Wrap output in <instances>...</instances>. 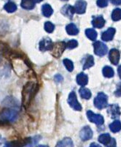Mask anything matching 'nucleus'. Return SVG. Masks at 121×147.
I'll return each mask as SVG.
<instances>
[{
    "mask_svg": "<svg viewBox=\"0 0 121 147\" xmlns=\"http://www.w3.org/2000/svg\"><path fill=\"white\" fill-rule=\"evenodd\" d=\"M37 90V86L33 82L26 83V85L23 86L22 91V103L25 108H28L30 105L33 96L35 94Z\"/></svg>",
    "mask_w": 121,
    "mask_h": 147,
    "instance_id": "obj_1",
    "label": "nucleus"
},
{
    "mask_svg": "<svg viewBox=\"0 0 121 147\" xmlns=\"http://www.w3.org/2000/svg\"><path fill=\"white\" fill-rule=\"evenodd\" d=\"M18 118V112L15 111L7 109L0 113V121H2V122H13L16 121Z\"/></svg>",
    "mask_w": 121,
    "mask_h": 147,
    "instance_id": "obj_2",
    "label": "nucleus"
},
{
    "mask_svg": "<svg viewBox=\"0 0 121 147\" xmlns=\"http://www.w3.org/2000/svg\"><path fill=\"white\" fill-rule=\"evenodd\" d=\"M94 105L98 109H103L108 105V97L103 92H99L94 99Z\"/></svg>",
    "mask_w": 121,
    "mask_h": 147,
    "instance_id": "obj_3",
    "label": "nucleus"
},
{
    "mask_svg": "<svg viewBox=\"0 0 121 147\" xmlns=\"http://www.w3.org/2000/svg\"><path fill=\"white\" fill-rule=\"evenodd\" d=\"M66 48V43L65 42H57L53 46L52 54L55 58H58L62 56V53Z\"/></svg>",
    "mask_w": 121,
    "mask_h": 147,
    "instance_id": "obj_4",
    "label": "nucleus"
},
{
    "mask_svg": "<svg viewBox=\"0 0 121 147\" xmlns=\"http://www.w3.org/2000/svg\"><path fill=\"white\" fill-rule=\"evenodd\" d=\"M94 47L95 53L99 57H103V56L106 55L108 51L107 45L101 41H96V42H94Z\"/></svg>",
    "mask_w": 121,
    "mask_h": 147,
    "instance_id": "obj_5",
    "label": "nucleus"
},
{
    "mask_svg": "<svg viewBox=\"0 0 121 147\" xmlns=\"http://www.w3.org/2000/svg\"><path fill=\"white\" fill-rule=\"evenodd\" d=\"M68 103L70 105L71 108H72L74 110L78 111H80L82 110V106L80 104V102L78 101L77 99V96L75 92H72L69 95L68 97Z\"/></svg>",
    "mask_w": 121,
    "mask_h": 147,
    "instance_id": "obj_6",
    "label": "nucleus"
},
{
    "mask_svg": "<svg viewBox=\"0 0 121 147\" xmlns=\"http://www.w3.org/2000/svg\"><path fill=\"white\" fill-rule=\"evenodd\" d=\"M87 116L89 121L93 123H95L97 125H102L104 124V118L102 115L95 114L91 111H88Z\"/></svg>",
    "mask_w": 121,
    "mask_h": 147,
    "instance_id": "obj_7",
    "label": "nucleus"
},
{
    "mask_svg": "<svg viewBox=\"0 0 121 147\" xmlns=\"http://www.w3.org/2000/svg\"><path fill=\"white\" fill-rule=\"evenodd\" d=\"M80 138L82 139V141H88V140L92 138L93 137L92 129H90V127L88 126L84 127L81 129L80 133Z\"/></svg>",
    "mask_w": 121,
    "mask_h": 147,
    "instance_id": "obj_8",
    "label": "nucleus"
},
{
    "mask_svg": "<svg viewBox=\"0 0 121 147\" xmlns=\"http://www.w3.org/2000/svg\"><path fill=\"white\" fill-rule=\"evenodd\" d=\"M53 43L50 38H45L39 42V49L41 51H50L53 49Z\"/></svg>",
    "mask_w": 121,
    "mask_h": 147,
    "instance_id": "obj_9",
    "label": "nucleus"
},
{
    "mask_svg": "<svg viewBox=\"0 0 121 147\" xmlns=\"http://www.w3.org/2000/svg\"><path fill=\"white\" fill-rule=\"evenodd\" d=\"M120 57V54L118 49H113L110 51V53H109V58L113 65H117L119 63Z\"/></svg>",
    "mask_w": 121,
    "mask_h": 147,
    "instance_id": "obj_10",
    "label": "nucleus"
},
{
    "mask_svg": "<svg viewBox=\"0 0 121 147\" xmlns=\"http://www.w3.org/2000/svg\"><path fill=\"white\" fill-rule=\"evenodd\" d=\"M107 113H109L111 118L115 119L118 118L120 116V108L118 105H111L107 108Z\"/></svg>",
    "mask_w": 121,
    "mask_h": 147,
    "instance_id": "obj_11",
    "label": "nucleus"
},
{
    "mask_svg": "<svg viewBox=\"0 0 121 147\" xmlns=\"http://www.w3.org/2000/svg\"><path fill=\"white\" fill-rule=\"evenodd\" d=\"M61 12H62V13L64 16L71 19V18H72L73 16H74V13H75V10H74V7L71 6L70 5H66L62 7Z\"/></svg>",
    "mask_w": 121,
    "mask_h": 147,
    "instance_id": "obj_12",
    "label": "nucleus"
},
{
    "mask_svg": "<svg viewBox=\"0 0 121 147\" xmlns=\"http://www.w3.org/2000/svg\"><path fill=\"white\" fill-rule=\"evenodd\" d=\"M86 6H87V3H86V2H85L84 0H78V1H77L74 7L75 13H78V14L85 13L86 10Z\"/></svg>",
    "mask_w": 121,
    "mask_h": 147,
    "instance_id": "obj_13",
    "label": "nucleus"
},
{
    "mask_svg": "<svg viewBox=\"0 0 121 147\" xmlns=\"http://www.w3.org/2000/svg\"><path fill=\"white\" fill-rule=\"evenodd\" d=\"M115 34V29L114 28H109L107 31L102 33V40L104 41H110L113 39Z\"/></svg>",
    "mask_w": 121,
    "mask_h": 147,
    "instance_id": "obj_14",
    "label": "nucleus"
},
{
    "mask_svg": "<svg viewBox=\"0 0 121 147\" xmlns=\"http://www.w3.org/2000/svg\"><path fill=\"white\" fill-rule=\"evenodd\" d=\"M105 24V20L104 19L102 16L94 17L92 20V25L96 28H102Z\"/></svg>",
    "mask_w": 121,
    "mask_h": 147,
    "instance_id": "obj_15",
    "label": "nucleus"
},
{
    "mask_svg": "<svg viewBox=\"0 0 121 147\" xmlns=\"http://www.w3.org/2000/svg\"><path fill=\"white\" fill-rule=\"evenodd\" d=\"M88 78L87 75L85 74L84 73H80L77 76V83L80 86H86L88 84Z\"/></svg>",
    "mask_w": 121,
    "mask_h": 147,
    "instance_id": "obj_16",
    "label": "nucleus"
},
{
    "mask_svg": "<svg viewBox=\"0 0 121 147\" xmlns=\"http://www.w3.org/2000/svg\"><path fill=\"white\" fill-rule=\"evenodd\" d=\"M21 6L25 10H32L35 6L34 0H22Z\"/></svg>",
    "mask_w": 121,
    "mask_h": 147,
    "instance_id": "obj_17",
    "label": "nucleus"
},
{
    "mask_svg": "<svg viewBox=\"0 0 121 147\" xmlns=\"http://www.w3.org/2000/svg\"><path fill=\"white\" fill-rule=\"evenodd\" d=\"M55 147H74V144L70 138H65L62 141H59Z\"/></svg>",
    "mask_w": 121,
    "mask_h": 147,
    "instance_id": "obj_18",
    "label": "nucleus"
},
{
    "mask_svg": "<svg viewBox=\"0 0 121 147\" xmlns=\"http://www.w3.org/2000/svg\"><path fill=\"white\" fill-rule=\"evenodd\" d=\"M66 31L68 34H70V35H76L79 33V29L74 24H68L66 27Z\"/></svg>",
    "mask_w": 121,
    "mask_h": 147,
    "instance_id": "obj_19",
    "label": "nucleus"
},
{
    "mask_svg": "<svg viewBox=\"0 0 121 147\" xmlns=\"http://www.w3.org/2000/svg\"><path fill=\"white\" fill-rule=\"evenodd\" d=\"M42 12L44 16L50 17L53 14V8H52L50 5L45 4V5H42Z\"/></svg>",
    "mask_w": 121,
    "mask_h": 147,
    "instance_id": "obj_20",
    "label": "nucleus"
},
{
    "mask_svg": "<svg viewBox=\"0 0 121 147\" xmlns=\"http://www.w3.org/2000/svg\"><path fill=\"white\" fill-rule=\"evenodd\" d=\"M26 146V142L24 141H13L7 142L4 147H23Z\"/></svg>",
    "mask_w": 121,
    "mask_h": 147,
    "instance_id": "obj_21",
    "label": "nucleus"
},
{
    "mask_svg": "<svg viewBox=\"0 0 121 147\" xmlns=\"http://www.w3.org/2000/svg\"><path fill=\"white\" fill-rule=\"evenodd\" d=\"M111 137L110 135L108 133H104V134H102L99 137V141L103 145H108L110 142L111 141Z\"/></svg>",
    "mask_w": 121,
    "mask_h": 147,
    "instance_id": "obj_22",
    "label": "nucleus"
},
{
    "mask_svg": "<svg viewBox=\"0 0 121 147\" xmlns=\"http://www.w3.org/2000/svg\"><path fill=\"white\" fill-rule=\"evenodd\" d=\"M110 129L112 133H118L121 129V122L119 120L113 121L110 125Z\"/></svg>",
    "mask_w": 121,
    "mask_h": 147,
    "instance_id": "obj_23",
    "label": "nucleus"
},
{
    "mask_svg": "<svg viewBox=\"0 0 121 147\" xmlns=\"http://www.w3.org/2000/svg\"><path fill=\"white\" fill-rule=\"evenodd\" d=\"M80 94L81 97L86 100H88L91 97V92L88 89L85 87H82L80 89Z\"/></svg>",
    "mask_w": 121,
    "mask_h": 147,
    "instance_id": "obj_24",
    "label": "nucleus"
},
{
    "mask_svg": "<svg viewBox=\"0 0 121 147\" xmlns=\"http://www.w3.org/2000/svg\"><path fill=\"white\" fill-rule=\"evenodd\" d=\"M86 34L87 36V37L88 39H90V40H96V39L97 38V32H96V30L93 29H87L86 30Z\"/></svg>",
    "mask_w": 121,
    "mask_h": 147,
    "instance_id": "obj_25",
    "label": "nucleus"
},
{
    "mask_svg": "<svg viewBox=\"0 0 121 147\" xmlns=\"http://www.w3.org/2000/svg\"><path fill=\"white\" fill-rule=\"evenodd\" d=\"M4 9H5L7 13H14V12L16 11L17 6L14 2H7V3L5 5Z\"/></svg>",
    "mask_w": 121,
    "mask_h": 147,
    "instance_id": "obj_26",
    "label": "nucleus"
},
{
    "mask_svg": "<svg viewBox=\"0 0 121 147\" xmlns=\"http://www.w3.org/2000/svg\"><path fill=\"white\" fill-rule=\"evenodd\" d=\"M94 59L92 56H88L85 61L84 65H83V69H88L94 66Z\"/></svg>",
    "mask_w": 121,
    "mask_h": 147,
    "instance_id": "obj_27",
    "label": "nucleus"
},
{
    "mask_svg": "<svg viewBox=\"0 0 121 147\" xmlns=\"http://www.w3.org/2000/svg\"><path fill=\"white\" fill-rule=\"evenodd\" d=\"M103 75L107 78H112L114 76V70L112 67L106 66L103 68Z\"/></svg>",
    "mask_w": 121,
    "mask_h": 147,
    "instance_id": "obj_28",
    "label": "nucleus"
},
{
    "mask_svg": "<svg viewBox=\"0 0 121 147\" xmlns=\"http://www.w3.org/2000/svg\"><path fill=\"white\" fill-rule=\"evenodd\" d=\"M112 19L114 21H118L121 20V9L116 8L112 13Z\"/></svg>",
    "mask_w": 121,
    "mask_h": 147,
    "instance_id": "obj_29",
    "label": "nucleus"
},
{
    "mask_svg": "<svg viewBox=\"0 0 121 147\" xmlns=\"http://www.w3.org/2000/svg\"><path fill=\"white\" fill-rule=\"evenodd\" d=\"M64 65L66 67V69H68V71H73V69H74V65H73V62L71 60L68 59H64Z\"/></svg>",
    "mask_w": 121,
    "mask_h": 147,
    "instance_id": "obj_30",
    "label": "nucleus"
},
{
    "mask_svg": "<svg viewBox=\"0 0 121 147\" xmlns=\"http://www.w3.org/2000/svg\"><path fill=\"white\" fill-rule=\"evenodd\" d=\"M54 29H55V26H54L53 24H52L51 22H49V21H47V22H46L45 24V31L47 32L48 33H51L53 32Z\"/></svg>",
    "mask_w": 121,
    "mask_h": 147,
    "instance_id": "obj_31",
    "label": "nucleus"
},
{
    "mask_svg": "<svg viewBox=\"0 0 121 147\" xmlns=\"http://www.w3.org/2000/svg\"><path fill=\"white\" fill-rule=\"evenodd\" d=\"M78 45V41L75 40H71L66 43V48L69 49H73L74 48H76Z\"/></svg>",
    "mask_w": 121,
    "mask_h": 147,
    "instance_id": "obj_32",
    "label": "nucleus"
},
{
    "mask_svg": "<svg viewBox=\"0 0 121 147\" xmlns=\"http://www.w3.org/2000/svg\"><path fill=\"white\" fill-rule=\"evenodd\" d=\"M109 0H98L97 1V5L99 7H105L108 5Z\"/></svg>",
    "mask_w": 121,
    "mask_h": 147,
    "instance_id": "obj_33",
    "label": "nucleus"
},
{
    "mask_svg": "<svg viewBox=\"0 0 121 147\" xmlns=\"http://www.w3.org/2000/svg\"><path fill=\"white\" fill-rule=\"evenodd\" d=\"M115 96L117 97H121V83H120L118 85V87H117V90L115 92Z\"/></svg>",
    "mask_w": 121,
    "mask_h": 147,
    "instance_id": "obj_34",
    "label": "nucleus"
},
{
    "mask_svg": "<svg viewBox=\"0 0 121 147\" xmlns=\"http://www.w3.org/2000/svg\"><path fill=\"white\" fill-rule=\"evenodd\" d=\"M107 147H117L116 141H115V138H112L111 139V141H110V144L107 145Z\"/></svg>",
    "mask_w": 121,
    "mask_h": 147,
    "instance_id": "obj_35",
    "label": "nucleus"
},
{
    "mask_svg": "<svg viewBox=\"0 0 121 147\" xmlns=\"http://www.w3.org/2000/svg\"><path fill=\"white\" fill-rule=\"evenodd\" d=\"M55 80L57 81V82H61V81H63V78L62 77V76L57 75V76H55Z\"/></svg>",
    "mask_w": 121,
    "mask_h": 147,
    "instance_id": "obj_36",
    "label": "nucleus"
},
{
    "mask_svg": "<svg viewBox=\"0 0 121 147\" xmlns=\"http://www.w3.org/2000/svg\"><path fill=\"white\" fill-rule=\"evenodd\" d=\"M112 3L115 5H121V0H110Z\"/></svg>",
    "mask_w": 121,
    "mask_h": 147,
    "instance_id": "obj_37",
    "label": "nucleus"
},
{
    "mask_svg": "<svg viewBox=\"0 0 121 147\" xmlns=\"http://www.w3.org/2000/svg\"><path fill=\"white\" fill-rule=\"evenodd\" d=\"M90 147H102L99 145V144H96V143H92V144L90 145Z\"/></svg>",
    "mask_w": 121,
    "mask_h": 147,
    "instance_id": "obj_38",
    "label": "nucleus"
},
{
    "mask_svg": "<svg viewBox=\"0 0 121 147\" xmlns=\"http://www.w3.org/2000/svg\"><path fill=\"white\" fill-rule=\"evenodd\" d=\"M118 75H119L120 76V78H121V65L120 66H119V67H118Z\"/></svg>",
    "mask_w": 121,
    "mask_h": 147,
    "instance_id": "obj_39",
    "label": "nucleus"
},
{
    "mask_svg": "<svg viewBox=\"0 0 121 147\" xmlns=\"http://www.w3.org/2000/svg\"><path fill=\"white\" fill-rule=\"evenodd\" d=\"M37 147H49V146H47L46 145H39V146H37Z\"/></svg>",
    "mask_w": 121,
    "mask_h": 147,
    "instance_id": "obj_40",
    "label": "nucleus"
},
{
    "mask_svg": "<svg viewBox=\"0 0 121 147\" xmlns=\"http://www.w3.org/2000/svg\"><path fill=\"white\" fill-rule=\"evenodd\" d=\"M34 1H35V2H38V3H39V2H42V0H34Z\"/></svg>",
    "mask_w": 121,
    "mask_h": 147,
    "instance_id": "obj_41",
    "label": "nucleus"
},
{
    "mask_svg": "<svg viewBox=\"0 0 121 147\" xmlns=\"http://www.w3.org/2000/svg\"><path fill=\"white\" fill-rule=\"evenodd\" d=\"M62 1H68V0H62Z\"/></svg>",
    "mask_w": 121,
    "mask_h": 147,
    "instance_id": "obj_42",
    "label": "nucleus"
}]
</instances>
